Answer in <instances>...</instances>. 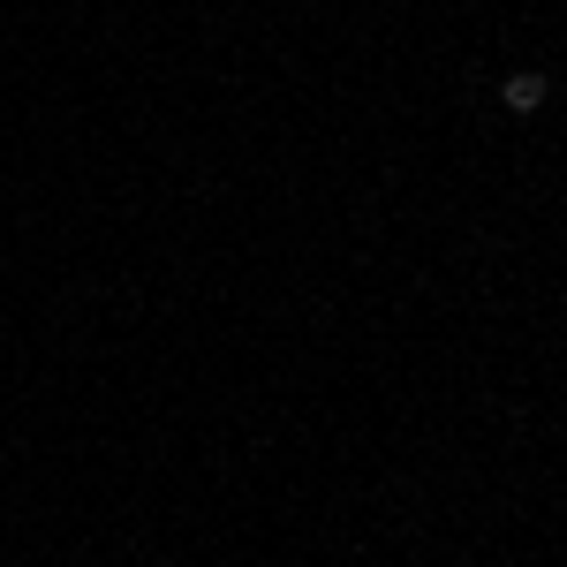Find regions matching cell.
<instances>
[{
    "mask_svg": "<svg viewBox=\"0 0 567 567\" xmlns=\"http://www.w3.org/2000/svg\"><path fill=\"white\" fill-rule=\"evenodd\" d=\"M499 106H507V114H537V106H545V76H537V69H515V76L499 84Z\"/></svg>",
    "mask_w": 567,
    "mask_h": 567,
    "instance_id": "1",
    "label": "cell"
}]
</instances>
